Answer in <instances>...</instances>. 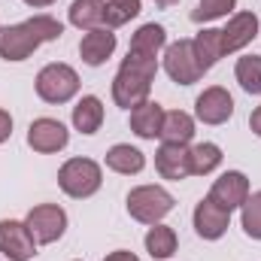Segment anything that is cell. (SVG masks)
Returning a JSON list of instances; mask_svg holds the SVG:
<instances>
[{
    "instance_id": "cell-25",
    "label": "cell",
    "mask_w": 261,
    "mask_h": 261,
    "mask_svg": "<svg viewBox=\"0 0 261 261\" xmlns=\"http://www.w3.org/2000/svg\"><path fill=\"white\" fill-rule=\"evenodd\" d=\"M240 88L246 94H261V58L258 55H243L237 61V70H234Z\"/></svg>"
},
{
    "instance_id": "cell-21",
    "label": "cell",
    "mask_w": 261,
    "mask_h": 261,
    "mask_svg": "<svg viewBox=\"0 0 261 261\" xmlns=\"http://www.w3.org/2000/svg\"><path fill=\"white\" fill-rule=\"evenodd\" d=\"M195 137V119L182 110H173V113H164V125H161V140L164 143H179V146H189V140Z\"/></svg>"
},
{
    "instance_id": "cell-32",
    "label": "cell",
    "mask_w": 261,
    "mask_h": 261,
    "mask_svg": "<svg viewBox=\"0 0 261 261\" xmlns=\"http://www.w3.org/2000/svg\"><path fill=\"white\" fill-rule=\"evenodd\" d=\"M24 3H28V6H52L55 0H24Z\"/></svg>"
},
{
    "instance_id": "cell-24",
    "label": "cell",
    "mask_w": 261,
    "mask_h": 261,
    "mask_svg": "<svg viewBox=\"0 0 261 261\" xmlns=\"http://www.w3.org/2000/svg\"><path fill=\"white\" fill-rule=\"evenodd\" d=\"M189 158H192V173L195 176H206V173H213L222 164V149L216 143H197V146L189 149Z\"/></svg>"
},
{
    "instance_id": "cell-30",
    "label": "cell",
    "mask_w": 261,
    "mask_h": 261,
    "mask_svg": "<svg viewBox=\"0 0 261 261\" xmlns=\"http://www.w3.org/2000/svg\"><path fill=\"white\" fill-rule=\"evenodd\" d=\"M103 261H140V258L134 252H128V249H116V252H110Z\"/></svg>"
},
{
    "instance_id": "cell-20",
    "label": "cell",
    "mask_w": 261,
    "mask_h": 261,
    "mask_svg": "<svg viewBox=\"0 0 261 261\" xmlns=\"http://www.w3.org/2000/svg\"><path fill=\"white\" fill-rule=\"evenodd\" d=\"M107 167L122 173V176H130V173H140L146 167V158H143L140 149H134L128 143H119V146H113L107 152Z\"/></svg>"
},
{
    "instance_id": "cell-33",
    "label": "cell",
    "mask_w": 261,
    "mask_h": 261,
    "mask_svg": "<svg viewBox=\"0 0 261 261\" xmlns=\"http://www.w3.org/2000/svg\"><path fill=\"white\" fill-rule=\"evenodd\" d=\"M155 3H158V6H161V9H167V6H173V3H176V0H155Z\"/></svg>"
},
{
    "instance_id": "cell-4",
    "label": "cell",
    "mask_w": 261,
    "mask_h": 261,
    "mask_svg": "<svg viewBox=\"0 0 261 261\" xmlns=\"http://www.w3.org/2000/svg\"><path fill=\"white\" fill-rule=\"evenodd\" d=\"M170 210H173V195L161 186H140L128 195L130 219H137L143 225H158Z\"/></svg>"
},
{
    "instance_id": "cell-17",
    "label": "cell",
    "mask_w": 261,
    "mask_h": 261,
    "mask_svg": "<svg viewBox=\"0 0 261 261\" xmlns=\"http://www.w3.org/2000/svg\"><path fill=\"white\" fill-rule=\"evenodd\" d=\"M192 49H195V58L200 70L206 73L210 67L216 64L222 55H225V46H222V31H216V28H206V31H200L195 40H192Z\"/></svg>"
},
{
    "instance_id": "cell-14",
    "label": "cell",
    "mask_w": 261,
    "mask_h": 261,
    "mask_svg": "<svg viewBox=\"0 0 261 261\" xmlns=\"http://www.w3.org/2000/svg\"><path fill=\"white\" fill-rule=\"evenodd\" d=\"M258 37V15L255 12H237L228 28L222 31V46L225 52H240Z\"/></svg>"
},
{
    "instance_id": "cell-26",
    "label": "cell",
    "mask_w": 261,
    "mask_h": 261,
    "mask_svg": "<svg viewBox=\"0 0 261 261\" xmlns=\"http://www.w3.org/2000/svg\"><path fill=\"white\" fill-rule=\"evenodd\" d=\"M137 15H140V0H107V9H103L107 28H122Z\"/></svg>"
},
{
    "instance_id": "cell-23",
    "label": "cell",
    "mask_w": 261,
    "mask_h": 261,
    "mask_svg": "<svg viewBox=\"0 0 261 261\" xmlns=\"http://www.w3.org/2000/svg\"><path fill=\"white\" fill-rule=\"evenodd\" d=\"M146 252L152 258H170L176 252V231L167 228V225H152L149 234H146Z\"/></svg>"
},
{
    "instance_id": "cell-9",
    "label": "cell",
    "mask_w": 261,
    "mask_h": 261,
    "mask_svg": "<svg viewBox=\"0 0 261 261\" xmlns=\"http://www.w3.org/2000/svg\"><path fill=\"white\" fill-rule=\"evenodd\" d=\"M195 113L203 125H225L234 116V97L222 85L203 88V94H197L195 100Z\"/></svg>"
},
{
    "instance_id": "cell-1",
    "label": "cell",
    "mask_w": 261,
    "mask_h": 261,
    "mask_svg": "<svg viewBox=\"0 0 261 261\" xmlns=\"http://www.w3.org/2000/svg\"><path fill=\"white\" fill-rule=\"evenodd\" d=\"M64 34V24L52 15H34L21 24L0 28V58L3 61H24L43 43H52Z\"/></svg>"
},
{
    "instance_id": "cell-18",
    "label": "cell",
    "mask_w": 261,
    "mask_h": 261,
    "mask_svg": "<svg viewBox=\"0 0 261 261\" xmlns=\"http://www.w3.org/2000/svg\"><path fill=\"white\" fill-rule=\"evenodd\" d=\"M164 43H167V34H164L161 24H143V28L134 34L128 52L130 55H140V58H155V55L164 49Z\"/></svg>"
},
{
    "instance_id": "cell-28",
    "label": "cell",
    "mask_w": 261,
    "mask_h": 261,
    "mask_svg": "<svg viewBox=\"0 0 261 261\" xmlns=\"http://www.w3.org/2000/svg\"><path fill=\"white\" fill-rule=\"evenodd\" d=\"M237 6V0H200L197 3V9L192 12V21H213V18H222V15H228L231 9Z\"/></svg>"
},
{
    "instance_id": "cell-19",
    "label": "cell",
    "mask_w": 261,
    "mask_h": 261,
    "mask_svg": "<svg viewBox=\"0 0 261 261\" xmlns=\"http://www.w3.org/2000/svg\"><path fill=\"white\" fill-rule=\"evenodd\" d=\"M73 125L82 134H97L100 125H103V103H100V97H94V94L82 97L73 107Z\"/></svg>"
},
{
    "instance_id": "cell-6",
    "label": "cell",
    "mask_w": 261,
    "mask_h": 261,
    "mask_svg": "<svg viewBox=\"0 0 261 261\" xmlns=\"http://www.w3.org/2000/svg\"><path fill=\"white\" fill-rule=\"evenodd\" d=\"M24 225H28V231L34 234L37 243H55V240H61V234L67 228V213L58 203H40L28 213Z\"/></svg>"
},
{
    "instance_id": "cell-27",
    "label": "cell",
    "mask_w": 261,
    "mask_h": 261,
    "mask_svg": "<svg viewBox=\"0 0 261 261\" xmlns=\"http://www.w3.org/2000/svg\"><path fill=\"white\" fill-rule=\"evenodd\" d=\"M243 231H246V237L261 240V192L246 197V203H243Z\"/></svg>"
},
{
    "instance_id": "cell-5",
    "label": "cell",
    "mask_w": 261,
    "mask_h": 261,
    "mask_svg": "<svg viewBox=\"0 0 261 261\" xmlns=\"http://www.w3.org/2000/svg\"><path fill=\"white\" fill-rule=\"evenodd\" d=\"M79 91V76L67 64H46L37 73V94L46 103H67Z\"/></svg>"
},
{
    "instance_id": "cell-12",
    "label": "cell",
    "mask_w": 261,
    "mask_h": 261,
    "mask_svg": "<svg viewBox=\"0 0 261 261\" xmlns=\"http://www.w3.org/2000/svg\"><path fill=\"white\" fill-rule=\"evenodd\" d=\"M219 206H225V210H237V206H243L246 203V197H249V179L240 173V170H228V173H222L216 182H213V189H210V195Z\"/></svg>"
},
{
    "instance_id": "cell-8",
    "label": "cell",
    "mask_w": 261,
    "mask_h": 261,
    "mask_svg": "<svg viewBox=\"0 0 261 261\" xmlns=\"http://www.w3.org/2000/svg\"><path fill=\"white\" fill-rule=\"evenodd\" d=\"M0 255L6 261H28L37 255V240L24 222H15V219L0 222Z\"/></svg>"
},
{
    "instance_id": "cell-7",
    "label": "cell",
    "mask_w": 261,
    "mask_h": 261,
    "mask_svg": "<svg viewBox=\"0 0 261 261\" xmlns=\"http://www.w3.org/2000/svg\"><path fill=\"white\" fill-rule=\"evenodd\" d=\"M164 70L167 76L176 82V85H192L203 76V70L195 58V49H192V40H176L167 46L164 52Z\"/></svg>"
},
{
    "instance_id": "cell-16",
    "label": "cell",
    "mask_w": 261,
    "mask_h": 261,
    "mask_svg": "<svg viewBox=\"0 0 261 261\" xmlns=\"http://www.w3.org/2000/svg\"><path fill=\"white\" fill-rule=\"evenodd\" d=\"M161 125H164V110H161V103L146 100V103H140V107L130 110V130H134L137 137L155 140V137H161Z\"/></svg>"
},
{
    "instance_id": "cell-3",
    "label": "cell",
    "mask_w": 261,
    "mask_h": 261,
    "mask_svg": "<svg viewBox=\"0 0 261 261\" xmlns=\"http://www.w3.org/2000/svg\"><path fill=\"white\" fill-rule=\"evenodd\" d=\"M103 182V173H100V164L91 161V158H70L64 161V167L58 170V186L61 192L76 200L82 197H91Z\"/></svg>"
},
{
    "instance_id": "cell-2",
    "label": "cell",
    "mask_w": 261,
    "mask_h": 261,
    "mask_svg": "<svg viewBox=\"0 0 261 261\" xmlns=\"http://www.w3.org/2000/svg\"><path fill=\"white\" fill-rule=\"evenodd\" d=\"M155 73H158V61L155 58H140V55L128 52V58L122 61L116 79H113V100L122 110H134V107L146 103Z\"/></svg>"
},
{
    "instance_id": "cell-31",
    "label": "cell",
    "mask_w": 261,
    "mask_h": 261,
    "mask_svg": "<svg viewBox=\"0 0 261 261\" xmlns=\"http://www.w3.org/2000/svg\"><path fill=\"white\" fill-rule=\"evenodd\" d=\"M249 128H252V134H258L261 137V107L252 110V116H249Z\"/></svg>"
},
{
    "instance_id": "cell-22",
    "label": "cell",
    "mask_w": 261,
    "mask_h": 261,
    "mask_svg": "<svg viewBox=\"0 0 261 261\" xmlns=\"http://www.w3.org/2000/svg\"><path fill=\"white\" fill-rule=\"evenodd\" d=\"M103 9H107L103 0H73V6H70V24L79 28V31H94L103 21Z\"/></svg>"
},
{
    "instance_id": "cell-11",
    "label": "cell",
    "mask_w": 261,
    "mask_h": 261,
    "mask_svg": "<svg viewBox=\"0 0 261 261\" xmlns=\"http://www.w3.org/2000/svg\"><path fill=\"white\" fill-rule=\"evenodd\" d=\"M231 225V210L219 206L213 197H203L195 206V231L203 240H219Z\"/></svg>"
},
{
    "instance_id": "cell-29",
    "label": "cell",
    "mask_w": 261,
    "mask_h": 261,
    "mask_svg": "<svg viewBox=\"0 0 261 261\" xmlns=\"http://www.w3.org/2000/svg\"><path fill=\"white\" fill-rule=\"evenodd\" d=\"M9 134H12V116L6 110H0V143H6Z\"/></svg>"
},
{
    "instance_id": "cell-10",
    "label": "cell",
    "mask_w": 261,
    "mask_h": 261,
    "mask_svg": "<svg viewBox=\"0 0 261 261\" xmlns=\"http://www.w3.org/2000/svg\"><path fill=\"white\" fill-rule=\"evenodd\" d=\"M70 140L67 128L58 119H37L31 122L28 128V146L34 152H43V155H52V152H61Z\"/></svg>"
},
{
    "instance_id": "cell-13",
    "label": "cell",
    "mask_w": 261,
    "mask_h": 261,
    "mask_svg": "<svg viewBox=\"0 0 261 261\" xmlns=\"http://www.w3.org/2000/svg\"><path fill=\"white\" fill-rule=\"evenodd\" d=\"M155 170L161 173V179H186L192 176V158H189V146H179V143H164L158 152H155Z\"/></svg>"
},
{
    "instance_id": "cell-15",
    "label": "cell",
    "mask_w": 261,
    "mask_h": 261,
    "mask_svg": "<svg viewBox=\"0 0 261 261\" xmlns=\"http://www.w3.org/2000/svg\"><path fill=\"white\" fill-rule=\"evenodd\" d=\"M116 52V34L110 28H94V31H85L82 43H79V55L88 67H100L110 55Z\"/></svg>"
}]
</instances>
